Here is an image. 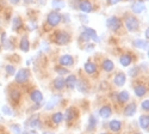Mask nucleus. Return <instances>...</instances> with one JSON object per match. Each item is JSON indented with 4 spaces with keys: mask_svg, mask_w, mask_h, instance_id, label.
I'll list each match as a JSON object with an SVG mask.
<instances>
[{
    "mask_svg": "<svg viewBox=\"0 0 149 134\" xmlns=\"http://www.w3.org/2000/svg\"><path fill=\"white\" fill-rule=\"evenodd\" d=\"M54 43L57 46H66L70 42V35L67 31H57L54 35Z\"/></svg>",
    "mask_w": 149,
    "mask_h": 134,
    "instance_id": "1",
    "label": "nucleus"
},
{
    "mask_svg": "<svg viewBox=\"0 0 149 134\" xmlns=\"http://www.w3.org/2000/svg\"><path fill=\"white\" fill-rule=\"evenodd\" d=\"M61 20H62V16L58 13L57 11H52L48 15V17H47V23H48V25H49V27H52V28L57 27L58 24L61 23Z\"/></svg>",
    "mask_w": 149,
    "mask_h": 134,
    "instance_id": "2",
    "label": "nucleus"
},
{
    "mask_svg": "<svg viewBox=\"0 0 149 134\" xmlns=\"http://www.w3.org/2000/svg\"><path fill=\"white\" fill-rule=\"evenodd\" d=\"M125 28L130 32L137 31L139 28H140V20L136 17H134V16H128L127 19H125Z\"/></svg>",
    "mask_w": 149,
    "mask_h": 134,
    "instance_id": "3",
    "label": "nucleus"
},
{
    "mask_svg": "<svg viewBox=\"0 0 149 134\" xmlns=\"http://www.w3.org/2000/svg\"><path fill=\"white\" fill-rule=\"evenodd\" d=\"M106 27H107V29L112 30V31H118L122 28V20H120V18H118L116 16H112V17L107 18Z\"/></svg>",
    "mask_w": 149,
    "mask_h": 134,
    "instance_id": "4",
    "label": "nucleus"
},
{
    "mask_svg": "<svg viewBox=\"0 0 149 134\" xmlns=\"http://www.w3.org/2000/svg\"><path fill=\"white\" fill-rule=\"evenodd\" d=\"M29 78H30V71L28 68H22L17 72L15 80L18 84H24V83H26L29 80Z\"/></svg>",
    "mask_w": 149,
    "mask_h": 134,
    "instance_id": "5",
    "label": "nucleus"
},
{
    "mask_svg": "<svg viewBox=\"0 0 149 134\" xmlns=\"http://www.w3.org/2000/svg\"><path fill=\"white\" fill-rule=\"evenodd\" d=\"M58 64L60 66H73L74 65V58L69 54H65V55H61L58 58Z\"/></svg>",
    "mask_w": 149,
    "mask_h": 134,
    "instance_id": "6",
    "label": "nucleus"
},
{
    "mask_svg": "<svg viewBox=\"0 0 149 134\" xmlns=\"http://www.w3.org/2000/svg\"><path fill=\"white\" fill-rule=\"evenodd\" d=\"M77 115H78V110H77L75 108L70 107V108H67L66 109V112L63 114V119L67 121V122H72V121L77 117Z\"/></svg>",
    "mask_w": 149,
    "mask_h": 134,
    "instance_id": "7",
    "label": "nucleus"
},
{
    "mask_svg": "<svg viewBox=\"0 0 149 134\" xmlns=\"http://www.w3.org/2000/svg\"><path fill=\"white\" fill-rule=\"evenodd\" d=\"M79 10L84 13H91L93 11V5L88 1V0H81L79 3Z\"/></svg>",
    "mask_w": 149,
    "mask_h": 134,
    "instance_id": "8",
    "label": "nucleus"
},
{
    "mask_svg": "<svg viewBox=\"0 0 149 134\" xmlns=\"http://www.w3.org/2000/svg\"><path fill=\"white\" fill-rule=\"evenodd\" d=\"M136 110H137V107H136V103L132 102V103L125 105V108H124V110H123V114H124V116L130 117L136 114Z\"/></svg>",
    "mask_w": 149,
    "mask_h": 134,
    "instance_id": "9",
    "label": "nucleus"
},
{
    "mask_svg": "<svg viewBox=\"0 0 149 134\" xmlns=\"http://www.w3.org/2000/svg\"><path fill=\"white\" fill-rule=\"evenodd\" d=\"M28 126H30L31 128H42V122H41V120H40V116L38 115H33L29 121H28Z\"/></svg>",
    "mask_w": 149,
    "mask_h": 134,
    "instance_id": "10",
    "label": "nucleus"
},
{
    "mask_svg": "<svg viewBox=\"0 0 149 134\" xmlns=\"http://www.w3.org/2000/svg\"><path fill=\"white\" fill-rule=\"evenodd\" d=\"M84 32H86V34L88 35L90 40H93V41H94V42H97V43L100 42V39H99V36L97 35V32H95V30H94V29L88 28V27H84Z\"/></svg>",
    "mask_w": 149,
    "mask_h": 134,
    "instance_id": "11",
    "label": "nucleus"
},
{
    "mask_svg": "<svg viewBox=\"0 0 149 134\" xmlns=\"http://www.w3.org/2000/svg\"><path fill=\"white\" fill-rule=\"evenodd\" d=\"M99 115L103 119H109L111 115H112V108L110 105H103L100 109H99Z\"/></svg>",
    "mask_w": 149,
    "mask_h": 134,
    "instance_id": "12",
    "label": "nucleus"
},
{
    "mask_svg": "<svg viewBox=\"0 0 149 134\" xmlns=\"http://www.w3.org/2000/svg\"><path fill=\"white\" fill-rule=\"evenodd\" d=\"M146 10V6L143 5L142 1H134L132 5H131V11L136 15H140Z\"/></svg>",
    "mask_w": 149,
    "mask_h": 134,
    "instance_id": "13",
    "label": "nucleus"
},
{
    "mask_svg": "<svg viewBox=\"0 0 149 134\" xmlns=\"http://www.w3.org/2000/svg\"><path fill=\"white\" fill-rule=\"evenodd\" d=\"M60 102V95H55L53 96L50 100L48 101V103L45 104V110H52L53 108H55Z\"/></svg>",
    "mask_w": 149,
    "mask_h": 134,
    "instance_id": "14",
    "label": "nucleus"
},
{
    "mask_svg": "<svg viewBox=\"0 0 149 134\" xmlns=\"http://www.w3.org/2000/svg\"><path fill=\"white\" fill-rule=\"evenodd\" d=\"M30 98H31V101H32L35 104H37V103H41V102L43 101V95H42V92L38 91V90H33V91L30 93Z\"/></svg>",
    "mask_w": 149,
    "mask_h": 134,
    "instance_id": "15",
    "label": "nucleus"
},
{
    "mask_svg": "<svg viewBox=\"0 0 149 134\" xmlns=\"http://www.w3.org/2000/svg\"><path fill=\"white\" fill-rule=\"evenodd\" d=\"M65 86H67L68 89H74L77 86V77L74 74H69L66 80H65Z\"/></svg>",
    "mask_w": 149,
    "mask_h": 134,
    "instance_id": "16",
    "label": "nucleus"
},
{
    "mask_svg": "<svg viewBox=\"0 0 149 134\" xmlns=\"http://www.w3.org/2000/svg\"><path fill=\"white\" fill-rule=\"evenodd\" d=\"M125 81H127V77H125V74L124 73H117L116 74V77H115V79H113V83H115V85L116 86H123L124 84H125Z\"/></svg>",
    "mask_w": 149,
    "mask_h": 134,
    "instance_id": "17",
    "label": "nucleus"
},
{
    "mask_svg": "<svg viewBox=\"0 0 149 134\" xmlns=\"http://www.w3.org/2000/svg\"><path fill=\"white\" fill-rule=\"evenodd\" d=\"M102 68L105 71V72H112L115 69V64L112 60L110 59H105L104 61L102 62Z\"/></svg>",
    "mask_w": 149,
    "mask_h": 134,
    "instance_id": "18",
    "label": "nucleus"
},
{
    "mask_svg": "<svg viewBox=\"0 0 149 134\" xmlns=\"http://www.w3.org/2000/svg\"><path fill=\"white\" fill-rule=\"evenodd\" d=\"M134 92H135V95L137 96V97H143V96L147 95L148 90H147V86H146V85L140 84V85H136V86H135Z\"/></svg>",
    "mask_w": 149,
    "mask_h": 134,
    "instance_id": "19",
    "label": "nucleus"
},
{
    "mask_svg": "<svg viewBox=\"0 0 149 134\" xmlns=\"http://www.w3.org/2000/svg\"><path fill=\"white\" fill-rule=\"evenodd\" d=\"M8 96H10V100H11L12 102H13V103H18V102L20 101L22 93H20V91H19V90H17V89H12V90L10 91Z\"/></svg>",
    "mask_w": 149,
    "mask_h": 134,
    "instance_id": "20",
    "label": "nucleus"
},
{
    "mask_svg": "<svg viewBox=\"0 0 149 134\" xmlns=\"http://www.w3.org/2000/svg\"><path fill=\"white\" fill-rule=\"evenodd\" d=\"M119 62H120L122 66L128 67V66L131 65V62H132V58H131L130 54H123V55H120V58H119Z\"/></svg>",
    "mask_w": 149,
    "mask_h": 134,
    "instance_id": "21",
    "label": "nucleus"
},
{
    "mask_svg": "<svg viewBox=\"0 0 149 134\" xmlns=\"http://www.w3.org/2000/svg\"><path fill=\"white\" fill-rule=\"evenodd\" d=\"M84 69L86 71V73H87V74H94V73L97 72V65H95L94 62L88 61V62L85 64Z\"/></svg>",
    "mask_w": 149,
    "mask_h": 134,
    "instance_id": "22",
    "label": "nucleus"
},
{
    "mask_svg": "<svg viewBox=\"0 0 149 134\" xmlns=\"http://www.w3.org/2000/svg\"><path fill=\"white\" fill-rule=\"evenodd\" d=\"M77 86H78V90L82 93H86L88 91V83L84 79H80L79 81H77Z\"/></svg>",
    "mask_w": 149,
    "mask_h": 134,
    "instance_id": "23",
    "label": "nucleus"
},
{
    "mask_svg": "<svg viewBox=\"0 0 149 134\" xmlns=\"http://www.w3.org/2000/svg\"><path fill=\"white\" fill-rule=\"evenodd\" d=\"M139 122H140L141 128H143L144 130H148V126H149V116H148L147 114H144V115H141V116H140Z\"/></svg>",
    "mask_w": 149,
    "mask_h": 134,
    "instance_id": "24",
    "label": "nucleus"
},
{
    "mask_svg": "<svg viewBox=\"0 0 149 134\" xmlns=\"http://www.w3.org/2000/svg\"><path fill=\"white\" fill-rule=\"evenodd\" d=\"M19 48H20V51L25 52V53H26V52H29V49H30V42H29V40H28L26 36H24V37L20 40Z\"/></svg>",
    "mask_w": 149,
    "mask_h": 134,
    "instance_id": "25",
    "label": "nucleus"
},
{
    "mask_svg": "<svg viewBox=\"0 0 149 134\" xmlns=\"http://www.w3.org/2000/svg\"><path fill=\"white\" fill-rule=\"evenodd\" d=\"M130 98V96H129V92L128 91H122L118 93L117 96V100H118V103L120 104H124V103H127Z\"/></svg>",
    "mask_w": 149,
    "mask_h": 134,
    "instance_id": "26",
    "label": "nucleus"
},
{
    "mask_svg": "<svg viewBox=\"0 0 149 134\" xmlns=\"http://www.w3.org/2000/svg\"><path fill=\"white\" fill-rule=\"evenodd\" d=\"M134 47L135 48H140V49H147L148 48V41L147 40H141V39H137L132 42Z\"/></svg>",
    "mask_w": 149,
    "mask_h": 134,
    "instance_id": "27",
    "label": "nucleus"
},
{
    "mask_svg": "<svg viewBox=\"0 0 149 134\" xmlns=\"http://www.w3.org/2000/svg\"><path fill=\"white\" fill-rule=\"evenodd\" d=\"M109 127L112 132H119L122 129V122L118 120H112L111 122L109 123Z\"/></svg>",
    "mask_w": 149,
    "mask_h": 134,
    "instance_id": "28",
    "label": "nucleus"
},
{
    "mask_svg": "<svg viewBox=\"0 0 149 134\" xmlns=\"http://www.w3.org/2000/svg\"><path fill=\"white\" fill-rule=\"evenodd\" d=\"M53 85H54V88H55L56 90H62V89L65 88V79L61 78V77H58V78H56V79L53 81Z\"/></svg>",
    "mask_w": 149,
    "mask_h": 134,
    "instance_id": "29",
    "label": "nucleus"
},
{
    "mask_svg": "<svg viewBox=\"0 0 149 134\" xmlns=\"http://www.w3.org/2000/svg\"><path fill=\"white\" fill-rule=\"evenodd\" d=\"M97 123H98L97 116L92 114V115L90 116V119H88V126H87V129H88V130H93V129L97 127Z\"/></svg>",
    "mask_w": 149,
    "mask_h": 134,
    "instance_id": "30",
    "label": "nucleus"
},
{
    "mask_svg": "<svg viewBox=\"0 0 149 134\" xmlns=\"http://www.w3.org/2000/svg\"><path fill=\"white\" fill-rule=\"evenodd\" d=\"M22 27H23V22H22V19H20L19 17H15L13 20H12V30L17 31V30H19Z\"/></svg>",
    "mask_w": 149,
    "mask_h": 134,
    "instance_id": "31",
    "label": "nucleus"
},
{
    "mask_svg": "<svg viewBox=\"0 0 149 134\" xmlns=\"http://www.w3.org/2000/svg\"><path fill=\"white\" fill-rule=\"evenodd\" d=\"M65 6H66V4L63 0H53V7L55 8V11L58 12L60 10L65 8Z\"/></svg>",
    "mask_w": 149,
    "mask_h": 134,
    "instance_id": "32",
    "label": "nucleus"
},
{
    "mask_svg": "<svg viewBox=\"0 0 149 134\" xmlns=\"http://www.w3.org/2000/svg\"><path fill=\"white\" fill-rule=\"evenodd\" d=\"M52 120H53V122L55 125H58V123H61L62 121H63V114L62 113H55V114H53Z\"/></svg>",
    "mask_w": 149,
    "mask_h": 134,
    "instance_id": "33",
    "label": "nucleus"
},
{
    "mask_svg": "<svg viewBox=\"0 0 149 134\" xmlns=\"http://www.w3.org/2000/svg\"><path fill=\"white\" fill-rule=\"evenodd\" d=\"M55 72L58 76H65V74H69V71L67 68H65L63 66H56L55 67Z\"/></svg>",
    "mask_w": 149,
    "mask_h": 134,
    "instance_id": "34",
    "label": "nucleus"
},
{
    "mask_svg": "<svg viewBox=\"0 0 149 134\" xmlns=\"http://www.w3.org/2000/svg\"><path fill=\"white\" fill-rule=\"evenodd\" d=\"M139 72H140V68H139V66H135V67H131V68L129 69V74H130L132 78H135V77H137Z\"/></svg>",
    "mask_w": 149,
    "mask_h": 134,
    "instance_id": "35",
    "label": "nucleus"
},
{
    "mask_svg": "<svg viewBox=\"0 0 149 134\" xmlns=\"http://www.w3.org/2000/svg\"><path fill=\"white\" fill-rule=\"evenodd\" d=\"M5 71H6V73H7L8 76H13V74H15V72H16L15 67L12 66V65H7V66L5 67Z\"/></svg>",
    "mask_w": 149,
    "mask_h": 134,
    "instance_id": "36",
    "label": "nucleus"
},
{
    "mask_svg": "<svg viewBox=\"0 0 149 134\" xmlns=\"http://www.w3.org/2000/svg\"><path fill=\"white\" fill-rule=\"evenodd\" d=\"M1 110H3V113H4L5 115H8V116H12V115H13V112L11 110V108H10L8 105H4Z\"/></svg>",
    "mask_w": 149,
    "mask_h": 134,
    "instance_id": "37",
    "label": "nucleus"
},
{
    "mask_svg": "<svg viewBox=\"0 0 149 134\" xmlns=\"http://www.w3.org/2000/svg\"><path fill=\"white\" fill-rule=\"evenodd\" d=\"M11 130L15 134H22V129H20L19 125H11Z\"/></svg>",
    "mask_w": 149,
    "mask_h": 134,
    "instance_id": "38",
    "label": "nucleus"
},
{
    "mask_svg": "<svg viewBox=\"0 0 149 134\" xmlns=\"http://www.w3.org/2000/svg\"><path fill=\"white\" fill-rule=\"evenodd\" d=\"M80 40H81V41H85V42H87V41H90V37H88V35L86 34V32H82V34L80 35Z\"/></svg>",
    "mask_w": 149,
    "mask_h": 134,
    "instance_id": "39",
    "label": "nucleus"
},
{
    "mask_svg": "<svg viewBox=\"0 0 149 134\" xmlns=\"http://www.w3.org/2000/svg\"><path fill=\"white\" fill-rule=\"evenodd\" d=\"M142 109L144 112H148L149 110V102H148V100H146L143 103H142Z\"/></svg>",
    "mask_w": 149,
    "mask_h": 134,
    "instance_id": "40",
    "label": "nucleus"
},
{
    "mask_svg": "<svg viewBox=\"0 0 149 134\" xmlns=\"http://www.w3.org/2000/svg\"><path fill=\"white\" fill-rule=\"evenodd\" d=\"M119 1H122V0H107V4H109V5H116V4H118Z\"/></svg>",
    "mask_w": 149,
    "mask_h": 134,
    "instance_id": "41",
    "label": "nucleus"
},
{
    "mask_svg": "<svg viewBox=\"0 0 149 134\" xmlns=\"http://www.w3.org/2000/svg\"><path fill=\"white\" fill-rule=\"evenodd\" d=\"M24 4H26V5H30V4H33L36 0H23Z\"/></svg>",
    "mask_w": 149,
    "mask_h": 134,
    "instance_id": "42",
    "label": "nucleus"
},
{
    "mask_svg": "<svg viewBox=\"0 0 149 134\" xmlns=\"http://www.w3.org/2000/svg\"><path fill=\"white\" fill-rule=\"evenodd\" d=\"M8 1H10L11 4H13V5H17V4L20 1V0H8Z\"/></svg>",
    "mask_w": 149,
    "mask_h": 134,
    "instance_id": "43",
    "label": "nucleus"
},
{
    "mask_svg": "<svg viewBox=\"0 0 149 134\" xmlns=\"http://www.w3.org/2000/svg\"><path fill=\"white\" fill-rule=\"evenodd\" d=\"M24 134H37V132H35V130H32V132H25Z\"/></svg>",
    "mask_w": 149,
    "mask_h": 134,
    "instance_id": "44",
    "label": "nucleus"
},
{
    "mask_svg": "<svg viewBox=\"0 0 149 134\" xmlns=\"http://www.w3.org/2000/svg\"><path fill=\"white\" fill-rule=\"evenodd\" d=\"M127 1H131V3H134V1H135V0H127Z\"/></svg>",
    "mask_w": 149,
    "mask_h": 134,
    "instance_id": "45",
    "label": "nucleus"
},
{
    "mask_svg": "<svg viewBox=\"0 0 149 134\" xmlns=\"http://www.w3.org/2000/svg\"><path fill=\"white\" fill-rule=\"evenodd\" d=\"M44 134H54V133H44Z\"/></svg>",
    "mask_w": 149,
    "mask_h": 134,
    "instance_id": "46",
    "label": "nucleus"
},
{
    "mask_svg": "<svg viewBox=\"0 0 149 134\" xmlns=\"http://www.w3.org/2000/svg\"><path fill=\"white\" fill-rule=\"evenodd\" d=\"M141 1H142V3H143V1H147V0H141Z\"/></svg>",
    "mask_w": 149,
    "mask_h": 134,
    "instance_id": "47",
    "label": "nucleus"
},
{
    "mask_svg": "<svg viewBox=\"0 0 149 134\" xmlns=\"http://www.w3.org/2000/svg\"><path fill=\"white\" fill-rule=\"evenodd\" d=\"M135 134H142V133H135Z\"/></svg>",
    "mask_w": 149,
    "mask_h": 134,
    "instance_id": "48",
    "label": "nucleus"
},
{
    "mask_svg": "<svg viewBox=\"0 0 149 134\" xmlns=\"http://www.w3.org/2000/svg\"><path fill=\"white\" fill-rule=\"evenodd\" d=\"M100 134H107V133H100Z\"/></svg>",
    "mask_w": 149,
    "mask_h": 134,
    "instance_id": "49",
    "label": "nucleus"
},
{
    "mask_svg": "<svg viewBox=\"0 0 149 134\" xmlns=\"http://www.w3.org/2000/svg\"><path fill=\"white\" fill-rule=\"evenodd\" d=\"M0 48H1V47H0Z\"/></svg>",
    "mask_w": 149,
    "mask_h": 134,
    "instance_id": "50",
    "label": "nucleus"
}]
</instances>
